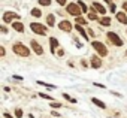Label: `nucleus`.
I'll list each match as a JSON object with an SVG mask.
<instances>
[{
  "mask_svg": "<svg viewBox=\"0 0 127 118\" xmlns=\"http://www.w3.org/2000/svg\"><path fill=\"white\" fill-rule=\"evenodd\" d=\"M12 49H14V52H15L17 55H20V57H29V55H30V49H29L26 45H23L21 42H17Z\"/></svg>",
  "mask_w": 127,
  "mask_h": 118,
  "instance_id": "1",
  "label": "nucleus"
},
{
  "mask_svg": "<svg viewBox=\"0 0 127 118\" xmlns=\"http://www.w3.org/2000/svg\"><path fill=\"white\" fill-rule=\"evenodd\" d=\"M66 9H67V14H70V15H73L76 18L81 17V14H82V9H81V6L78 3H69L66 6Z\"/></svg>",
  "mask_w": 127,
  "mask_h": 118,
  "instance_id": "2",
  "label": "nucleus"
},
{
  "mask_svg": "<svg viewBox=\"0 0 127 118\" xmlns=\"http://www.w3.org/2000/svg\"><path fill=\"white\" fill-rule=\"evenodd\" d=\"M30 29H32L36 34H40V36H45L46 31H48V29H46L45 26L39 24V23H32V24H30Z\"/></svg>",
  "mask_w": 127,
  "mask_h": 118,
  "instance_id": "3",
  "label": "nucleus"
},
{
  "mask_svg": "<svg viewBox=\"0 0 127 118\" xmlns=\"http://www.w3.org/2000/svg\"><path fill=\"white\" fill-rule=\"evenodd\" d=\"M106 37H108L115 46H123V40H121V37H120L115 31H108V33H106Z\"/></svg>",
  "mask_w": 127,
  "mask_h": 118,
  "instance_id": "4",
  "label": "nucleus"
},
{
  "mask_svg": "<svg viewBox=\"0 0 127 118\" xmlns=\"http://www.w3.org/2000/svg\"><path fill=\"white\" fill-rule=\"evenodd\" d=\"M91 45H93V48H94V49L99 52V55H100V57H105V55H108V49H106V46H105L102 42H97V40H94Z\"/></svg>",
  "mask_w": 127,
  "mask_h": 118,
  "instance_id": "5",
  "label": "nucleus"
},
{
  "mask_svg": "<svg viewBox=\"0 0 127 118\" xmlns=\"http://www.w3.org/2000/svg\"><path fill=\"white\" fill-rule=\"evenodd\" d=\"M3 23L5 24H8V23H12V20H20V15L18 14H15V12H11V11H8V12H5L3 14Z\"/></svg>",
  "mask_w": 127,
  "mask_h": 118,
  "instance_id": "6",
  "label": "nucleus"
},
{
  "mask_svg": "<svg viewBox=\"0 0 127 118\" xmlns=\"http://www.w3.org/2000/svg\"><path fill=\"white\" fill-rule=\"evenodd\" d=\"M58 29L63 30V31H66V33H69V31H72V23H70V21H66V20H63V21L58 24Z\"/></svg>",
  "mask_w": 127,
  "mask_h": 118,
  "instance_id": "7",
  "label": "nucleus"
},
{
  "mask_svg": "<svg viewBox=\"0 0 127 118\" xmlns=\"http://www.w3.org/2000/svg\"><path fill=\"white\" fill-rule=\"evenodd\" d=\"M30 45H32V49H33L37 55H42V54H43V48L40 46V43H39V42L32 40V42H30Z\"/></svg>",
  "mask_w": 127,
  "mask_h": 118,
  "instance_id": "8",
  "label": "nucleus"
},
{
  "mask_svg": "<svg viewBox=\"0 0 127 118\" xmlns=\"http://www.w3.org/2000/svg\"><path fill=\"white\" fill-rule=\"evenodd\" d=\"M91 9H93L94 12H99V14H102V15H105V14H106V9H105V8H103V6L100 5V3H96V2L93 3Z\"/></svg>",
  "mask_w": 127,
  "mask_h": 118,
  "instance_id": "9",
  "label": "nucleus"
},
{
  "mask_svg": "<svg viewBox=\"0 0 127 118\" xmlns=\"http://www.w3.org/2000/svg\"><path fill=\"white\" fill-rule=\"evenodd\" d=\"M100 66H102V60H100V58L96 57V55L91 57V67H93V69H99Z\"/></svg>",
  "mask_w": 127,
  "mask_h": 118,
  "instance_id": "10",
  "label": "nucleus"
},
{
  "mask_svg": "<svg viewBox=\"0 0 127 118\" xmlns=\"http://www.w3.org/2000/svg\"><path fill=\"white\" fill-rule=\"evenodd\" d=\"M12 29H14V30H17V31H20V33H24V24H23V23H20V21L12 23Z\"/></svg>",
  "mask_w": 127,
  "mask_h": 118,
  "instance_id": "11",
  "label": "nucleus"
},
{
  "mask_svg": "<svg viewBox=\"0 0 127 118\" xmlns=\"http://www.w3.org/2000/svg\"><path fill=\"white\" fill-rule=\"evenodd\" d=\"M117 20L121 23V24H127V17H126V14L124 12H117Z\"/></svg>",
  "mask_w": 127,
  "mask_h": 118,
  "instance_id": "12",
  "label": "nucleus"
},
{
  "mask_svg": "<svg viewBox=\"0 0 127 118\" xmlns=\"http://www.w3.org/2000/svg\"><path fill=\"white\" fill-rule=\"evenodd\" d=\"M91 102H93V103H94V105H96L97 108H100V109H106V105H105V103H103L102 100H99V99L93 97V99H91Z\"/></svg>",
  "mask_w": 127,
  "mask_h": 118,
  "instance_id": "13",
  "label": "nucleus"
},
{
  "mask_svg": "<svg viewBox=\"0 0 127 118\" xmlns=\"http://www.w3.org/2000/svg\"><path fill=\"white\" fill-rule=\"evenodd\" d=\"M49 45H51V52H54L55 48L58 46V40L55 37H49Z\"/></svg>",
  "mask_w": 127,
  "mask_h": 118,
  "instance_id": "14",
  "label": "nucleus"
},
{
  "mask_svg": "<svg viewBox=\"0 0 127 118\" xmlns=\"http://www.w3.org/2000/svg\"><path fill=\"white\" fill-rule=\"evenodd\" d=\"M75 29H76V30L79 31V34H81V36H82V37H84L85 40H88V36H87V33H85V30L82 29V26H79V24H76V27H75Z\"/></svg>",
  "mask_w": 127,
  "mask_h": 118,
  "instance_id": "15",
  "label": "nucleus"
},
{
  "mask_svg": "<svg viewBox=\"0 0 127 118\" xmlns=\"http://www.w3.org/2000/svg\"><path fill=\"white\" fill-rule=\"evenodd\" d=\"M46 21H48V26H49V27H52V26L55 24V17H54L52 14H49V15L46 17Z\"/></svg>",
  "mask_w": 127,
  "mask_h": 118,
  "instance_id": "16",
  "label": "nucleus"
},
{
  "mask_svg": "<svg viewBox=\"0 0 127 118\" xmlns=\"http://www.w3.org/2000/svg\"><path fill=\"white\" fill-rule=\"evenodd\" d=\"M100 24H102V26H111V18H109V17H103V18L100 20Z\"/></svg>",
  "mask_w": 127,
  "mask_h": 118,
  "instance_id": "17",
  "label": "nucleus"
},
{
  "mask_svg": "<svg viewBox=\"0 0 127 118\" xmlns=\"http://www.w3.org/2000/svg\"><path fill=\"white\" fill-rule=\"evenodd\" d=\"M63 97H64L66 100H69L70 103H76V99H73V97H70L69 94H66V93H63Z\"/></svg>",
  "mask_w": 127,
  "mask_h": 118,
  "instance_id": "18",
  "label": "nucleus"
},
{
  "mask_svg": "<svg viewBox=\"0 0 127 118\" xmlns=\"http://www.w3.org/2000/svg\"><path fill=\"white\" fill-rule=\"evenodd\" d=\"M37 84H40V85H43V87H46V88H51V90H54V88H55V85L46 84V82H43V81H37Z\"/></svg>",
  "mask_w": 127,
  "mask_h": 118,
  "instance_id": "19",
  "label": "nucleus"
},
{
  "mask_svg": "<svg viewBox=\"0 0 127 118\" xmlns=\"http://www.w3.org/2000/svg\"><path fill=\"white\" fill-rule=\"evenodd\" d=\"M32 15L33 17H36V18H39L42 14H40V9H32Z\"/></svg>",
  "mask_w": 127,
  "mask_h": 118,
  "instance_id": "20",
  "label": "nucleus"
},
{
  "mask_svg": "<svg viewBox=\"0 0 127 118\" xmlns=\"http://www.w3.org/2000/svg\"><path fill=\"white\" fill-rule=\"evenodd\" d=\"M39 5L40 6H49L51 5V0H39Z\"/></svg>",
  "mask_w": 127,
  "mask_h": 118,
  "instance_id": "21",
  "label": "nucleus"
},
{
  "mask_svg": "<svg viewBox=\"0 0 127 118\" xmlns=\"http://www.w3.org/2000/svg\"><path fill=\"white\" fill-rule=\"evenodd\" d=\"M78 5L81 6V9H82V12H87V11H88V8H87V5H85L84 2H81V0H79V2H78Z\"/></svg>",
  "mask_w": 127,
  "mask_h": 118,
  "instance_id": "22",
  "label": "nucleus"
},
{
  "mask_svg": "<svg viewBox=\"0 0 127 118\" xmlns=\"http://www.w3.org/2000/svg\"><path fill=\"white\" fill-rule=\"evenodd\" d=\"M75 21H76V23H78L79 26H82V24H84V26H87V21H85L84 18H81V17H78V18H76Z\"/></svg>",
  "mask_w": 127,
  "mask_h": 118,
  "instance_id": "23",
  "label": "nucleus"
},
{
  "mask_svg": "<svg viewBox=\"0 0 127 118\" xmlns=\"http://www.w3.org/2000/svg\"><path fill=\"white\" fill-rule=\"evenodd\" d=\"M88 18H90V20H96V21H100V20L97 18V14H96V12H91V14H88Z\"/></svg>",
  "mask_w": 127,
  "mask_h": 118,
  "instance_id": "24",
  "label": "nucleus"
},
{
  "mask_svg": "<svg viewBox=\"0 0 127 118\" xmlns=\"http://www.w3.org/2000/svg\"><path fill=\"white\" fill-rule=\"evenodd\" d=\"M15 117H17V118H23V111H21L20 108L15 109Z\"/></svg>",
  "mask_w": 127,
  "mask_h": 118,
  "instance_id": "25",
  "label": "nucleus"
},
{
  "mask_svg": "<svg viewBox=\"0 0 127 118\" xmlns=\"http://www.w3.org/2000/svg\"><path fill=\"white\" fill-rule=\"evenodd\" d=\"M39 96H40L42 99H46V100H52V97H51L49 94H45V93H39Z\"/></svg>",
  "mask_w": 127,
  "mask_h": 118,
  "instance_id": "26",
  "label": "nucleus"
},
{
  "mask_svg": "<svg viewBox=\"0 0 127 118\" xmlns=\"http://www.w3.org/2000/svg\"><path fill=\"white\" fill-rule=\"evenodd\" d=\"M109 11L112 12V14H117V6L112 3V5H109Z\"/></svg>",
  "mask_w": 127,
  "mask_h": 118,
  "instance_id": "27",
  "label": "nucleus"
},
{
  "mask_svg": "<svg viewBox=\"0 0 127 118\" xmlns=\"http://www.w3.org/2000/svg\"><path fill=\"white\" fill-rule=\"evenodd\" d=\"M49 106H51V108H54V109H55V108H61V103H57V102H52V103H51V105H49Z\"/></svg>",
  "mask_w": 127,
  "mask_h": 118,
  "instance_id": "28",
  "label": "nucleus"
},
{
  "mask_svg": "<svg viewBox=\"0 0 127 118\" xmlns=\"http://www.w3.org/2000/svg\"><path fill=\"white\" fill-rule=\"evenodd\" d=\"M55 2H57L60 6H64V5H66V0H55ZM66 6H67V5H66Z\"/></svg>",
  "mask_w": 127,
  "mask_h": 118,
  "instance_id": "29",
  "label": "nucleus"
},
{
  "mask_svg": "<svg viewBox=\"0 0 127 118\" xmlns=\"http://www.w3.org/2000/svg\"><path fill=\"white\" fill-rule=\"evenodd\" d=\"M12 78H14V79H18V81H23V79H24V78L20 76V75H12Z\"/></svg>",
  "mask_w": 127,
  "mask_h": 118,
  "instance_id": "30",
  "label": "nucleus"
},
{
  "mask_svg": "<svg viewBox=\"0 0 127 118\" xmlns=\"http://www.w3.org/2000/svg\"><path fill=\"white\" fill-rule=\"evenodd\" d=\"M0 30H2V33H8V29H6V26H2V27H0Z\"/></svg>",
  "mask_w": 127,
  "mask_h": 118,
  "instance_id": "31",
  "label": "nucleus"
},
{
  "mask_svg": "<svg viewBox=\"0 0 127 118\" xmlns=\"http://www.w3.org/2000/svg\"><path fill=\"white\" fill-rule=\"evenodd\" d=\"M81 64H82V67H84V69H85V67L88 66V63H87L85 60H81Z\"/></svg>",
  "mask_w": 127,
  "mask_h": 118,
  "instance_id": "32",
  "label": "nucleus"
},
{
  "mask_svg": "<svg viewBox=\"0 0 127 118\" xmlns=\"http://www.w3.org/2000/svg\"><path fill=\"white\" fill-rule=\"evenodd\" d=\"M5 52H6V51H5V48L2 46V48H0V55H2V57H5Z\"/></svg>",
  "mask_w": 127,
  "mask_h": 118,
  "instance_id": "33",
  "label": "nucleus"
},
{
  "mask_svg": "<svg viewBox=\"0 0 127 118\" xmlns=\"http://www.w3.org/2000/svg\"><path fill=\"white\" fill-rule=\"evenodd\" d=\"M57 55H58V57H61V55H64V51H63V49H58Z\"/></svg>",
  "mask_w": 127,
  "mask_h": 118,
  "instance_id": "34",
  "label": "nucleus"
},
{
  "mask_svg": "<svg viewBox=\"0 0 127 118\" xmlns=\"http://www.w3.org/2000/svg\"><path fill=\"white\" fill-rule=\"evenodd\" d=\"M87 33H88L90 36H94V34H96V33H93V30H91V29H88V30H87Z\"/></svg>",
  "mask_w": 127,
  "mask_h": 118,
  "instance_id": "35",
  "label": "nucleus"
},
{
  "mask_svg": "<svg viewBox=\"0 0 127 118\" xmlns=\"http://www.w3.org/2000/svg\"><path fill=\"white\" fill-rule=\"evenodd\" d=\"M51 114H52V115H54V117H61V115H60V114H58V112H55V111H52V112H51Z\"/></svg>",
  "mask_w": 127,
  "mask_h": 118,
  "instance_id": "36",
  "label": "nucleus"
},
{
  "mask_svg": "<svg viewBox=\"0 0 127 118\" xmlns=\"http://www.w3.org/2000/svg\"><path fill=\"white\" fill-rule=\"evenodd\" d=\"M123 9L127 12V2H124V3H123Z\"/></svg>",
  "mask_w": 127,
  "mask_h": 118,
  "instance_id": "37",
  "label": "nucleus"
},
{
  "mask_svg": "<svg viewBox=\"0 0 127 118\" xmlns=\"http://www.w3.org/2000/svg\"><path fill=\"white\" fill-rule=\"evenodd\" d=\"M94 85H96V87H100V88H105V85H103V84H96V82H94Z\"/></svg>",
  "mask_w": 127,
  "mask_h": 118,
  "instance_id": "38",
  "label": "nucleus"
},
{
  "mask_svg": "<svg viewBox=\"0 0 127 118\" xmlns=\"http://www.w3.org/2000/svg\"><path fill=\"white\" fill-rule=\"evenodd\" d=\"M3 117H5V118H11V115H9L8 112H5V114H3Z\"/></svg>",
  "mask_w": 127,
  "mask_h": 118,
  "instance_id": "39",
  "label": "nucleus"
},
{
  "mask_svg": "<svg viewBox=\"0 0 127 118\" xmlns=\"http://www.w3.org/2000/svg\"><path fill=\"white\" fill-rule=\"evenodd\" d=\"M106 3H109V5H112V0H105Z\"/></svg>",
  "mask_w": 127,
  "mask_h": 118,
  "instance_id": "40",
  "label": "nucleus"
},
{
  "mask_svg": "<svg viewBox=\"0 0 127 118\" xmlns=\"http://www.w3.org/2000/svg\"><path fill=\"white\" fill-rule=\"evenodd\" d=\"M126 54H127V51H126Z\"/></svg>",
  "mask_w": 127,
  "mask_h": 118,
  "instance_id": "41",
  "label": "nucleus"
}]
</instances>
